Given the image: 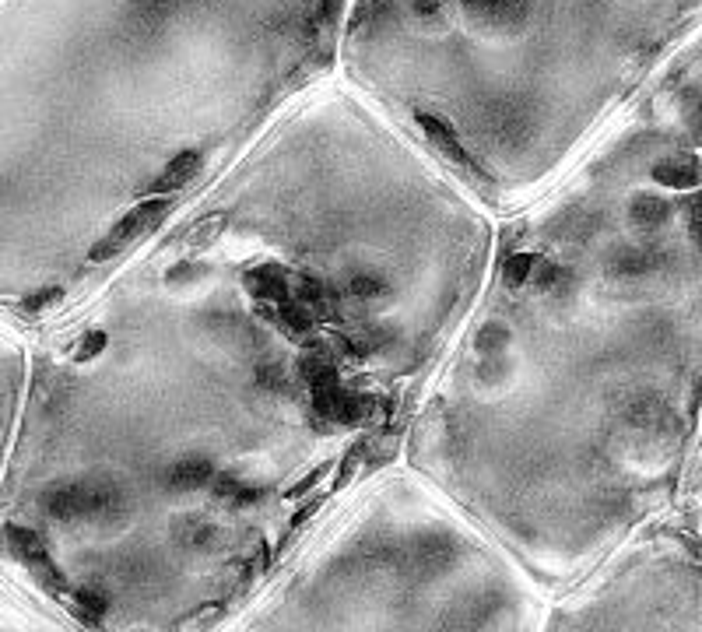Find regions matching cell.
I'll use <instances>...</instances> for the list:
<instances>
[{
	"label": "cell",
	"mask_w": 702,
	"mask_h": 632,
	"mask_svg": "<svg viewBox=\"0 0 702 632\" xmlns=\"http://www.w3.org/2000/svg\"><path fill=\"white\" fill-rule=\"evenodd\" d=\"M460 8H464V15L471 22L495 32H513L531 18V4L527 0H460Z\"/></svg>",
	"instance_id": "obj_1"
}]
</instances>
